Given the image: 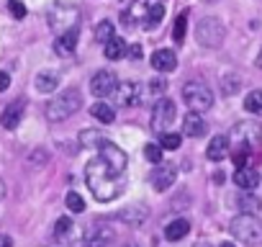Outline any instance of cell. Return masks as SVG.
<instances>
[{"instance_id":"obj_1","label":"cell","mask_w":262,"mask_h":247,"mask_svg":"<svg viewBox=\"0 0 262 247\" xmlns=\"http://www.w3.org/2000/svg\"><path fill=\"white\" fill-rule=\"evenodd\" d=\"M126 173H118L113 170L100 155L93 157L85 168V183L90 188V193L100 201V203H108L113 198H118L123 193V186H126Z\"/></svg>"},{"instance_id":"obj_2","label":"cell","mask_w":262,"mask_h":247,"mask_svg":"<svg viewBox=\"0 0 262 247\" xmlns=\"http://www.w3.org/2000/svg\"><path fill=\"white\" fill-rule=\"evenodd\" d=\"M80 106H82V93H80L77 88H67V90H62L57 98H52V100L47 103V118H49L52 123L64 121V118H70L72 113H77Z\"/></svg>"},{"instance_id":"obj_3","label":"cell","mask_w":262,"mask_h":247,"mask_svg":"<svg viewBox=\"0 0 262 247\" xmlns=\"http://www.w3.org/2000/svg\"><path fill=\"white\" fill-rule=\"evenodd\" d=\"M262 142V127L257 121H242L231 129V137H229V145H234V150H247L252 152L254 147H259Z\"/></svg>"},{"instance_id":"obj_4","label":"cell","mask_w":262,"mask_h":247,"mask_svg":"<svg viewBox=\"0 0 262 247\" xmlns=\"http://www.w3.org/2000/svg\"><path fill=\"white\" fill-rule=\"evenodd\" d=\"M229 229H231V234H234L236 239H242V242H247V244H254V242L262 239V224H259L257 216H252V214L234 216Z\"/></svg>"},{"instance_id":"obj_5","label":"cell","mask_w":262,"mask_h":247,"mask_svg":"<svg viewBox=\"0 0 262 247\" xmlns=\"http://www.w3.org/2000/svg\"><path fill=\"white\" fill-rule=\"evenodd\" d=\"M224 36H226V29H224V24L219 18H201V24L195 26V39L203 47H208V49L221 47Z\"/></svg>"},{"instance_id":"obj_6","label":"cell","mask_w":262,"mask_h":247,"mask_svg":"<svg viewBox=\"0 0 262 247\" xmlns=\"http://www.w3.org/2000/svg\"><path fill=\"white\" fill-rule=\"evenodd\" d=\"M183 100L188 103L190 111H198L201 113V111H208L213 106V93L203 83H188L183 88Z\"/></svg>"},{"instance_id":"obj_7","label":"cell","mask_w":262,"mask_h":247,"mask_svg":"<svg viewBox=\"0 0 262 247\" xmlns=\"http://www.w3.org/2000/svg\"><path fill=\"white\" fill-rule=\"evenodd\" d=\"M175 113H178L175 100H170V98H160V100L155 103V108H152V132L162 134V132L170 127V123L175 121Z\"/></svg>"},{"instance_id":"obj_8","label":"cell","mask_w":262,"mask_h":247,"mask_svg":"<svg viewBox=\"0 0 262 247\" xmlns=\"http://www.w3.org/2000/svg\"><path fill=\"white\" fill-rule=\"evenodd\" d=\"M116 85H118V77H116V72H111V70H100V72H95V75L90 77V93H93L95 98L111 95V93L116 90Z\"/></svg>"},{"instance_id":"obj_9","label":"cell","mask_w":262,"mask_h":247,"mask_svg":"<svg viewBox=\"0 0 262 247\" xmlns=\"http://www.w3.org/2000/svg\"><path fill=\"white\" fill-rule=\"evenodd\" d=\"M100 147V157L113 168V170H118V173H126V165H128V157H126V152L121 150V147H116L113 142H100L98 145Z\"/></svg>"},{"instance_id":"obj_10","label":"cell","mask_w":262,"mask_h":247,"mask_svg":"<svg viewBox=\"0 0 262 247\" xmlns=\"http://www.w3.org/2000/svg\"><path fill=\"white\" fill-rule=\"evenodd\" d=\"M116 98H118V103L121 106H139L142 103V85L139 83H134V80H126V83H118L116 85Z\"/></svg>"},{"instance_id":"obj_11","label":"cell","mask_w":262,"mask_h":247,"mask_svg":"<svg viewBox=\"0 0 262 247\" xmlns=\"http://www.w3.org/2000/svg\"><path fill=\"white\" fill-rule=\"evenodd\" d=\"M175 178H178V168L170 162H160V168L152 173V186L157 191H167V188H172Z\"/></svg>"},{"instance_id":"obj_12","label":"cell","mask_w":262,"mask_h":247,"mask_svg":"<svg viewBox=\"0 0 262 247\" xmlns=\"http://www.w3.org/2000/svg\"><path fill=\"white\" fill-rule=\"evenodd\" d=\"M113 242V229L108 227H90L82 237V247H108Z\"/></svg>"},{"instance_id":"obj_13","label":"cell","mask_w":262,"mask_h":247,"mask_svg":"<svg viewBox=\"0 0 262 247\" xmlns=\"http://www.w3.org/2000/svg\"><path fill=\"white\" fill-rule=\"evenodd\" d=\"M206 132H208V123L203 121V116H201L198 111H190V113L183 118V134H185V137L198 139V137H203Z\"/></svg>"},{"instance_id":"obj_14","label":"cell","mask_w":262,"mask_h":247,"mask_svg":"<svg viewBox=\"0 0 262 247\" xmlns=\"http://www.w3.org/2000/svg\"><path fill=\"white\" fill-rule=\"evenodd\" d=\"M24 108H26L24 100H13V103H8L6 111L0 113V123H3L6 129H16V127H18V121L24 118Z\"/></svg>"},{"instance_id":"obj_15","label":"cell","mask_w":262,"mask_h":247,"mask_svg":"<svg viewBox=\"0 0 262 247\" xmlns=\"http://www.w3.org/2000/svg\"><path fill=\"white\" fill-rule=\"evenodd\" d=\"M75 47H77V29L62 31V34L57 36V42H54V52H57L59 57H70V54L75 52Z\"/></svg>"},{"instance_id":"obj_16","label":"cell","mask_w":262,"mask_h":247,"mask_svg":"<svg viewBox=\"0 0 262 247\" xmlns=\"http://www.w3.org/2000/svg\"><path fill=\"white\" fill-rule=\"evenodd\" d=\"M152 67H155L157 72H172V70L178 67L175 52H172V49H157V52L152 54Z\"/></svg>"},{"instance_id":"obj_17","label":"cell","mask_w":262,"mask_h":247,"mask_svg":"<svg viewBox=\"0 0 262 247\" xmlns=\"http://www.w3.org/2000/svg\"><path fill=\"white\" fill-rule=\"evenodd\" d=\"M234 183H236L242 191L249 193V191H254V188L259 186V173H257L254 168H249V165H247V168H239V170L234 173Z\"/></svg>"},{"instance_id":"obj_18","label":"cell","mask_w":262,"mask_h":247,"mask_svg":"<svg viewBox=\"0 0 262 247\" xmlns=\"http://www.w3.org/2000/svg\"><path fill=\"white\" fill-rule=\"evenodd\" d=\"M147 13H149V3H134L131 8H126L123 13H121V21L126 24V26H137V24H147Z\"/></svg>"},{"instance_id":"obj_19","label":"cell","mask_w":262,"mask_h":247,"mask_svg":"<svg viewBox=\"0 0 262 247\" xmlns=\"http://www.w3.org/2000/svg\"><path fill=\"white\" fill-rule=\"evenodd\" d=\"M229 137H224V134H219V137H213L211 139V145H208V150H206V157L211 160V162H221L226 155H229Z\"/></svg>"},{"instance_id":"obj_20","label":"cell","mask_w":262,"mask_h":247,"mask_svg":"<svg viewBox=\"0 0 262 247\" xmlns=\"http://www.w3.org/2000/svg\"><path fill=\"white\" fill-rule=\"evenodd\" d=\"M126 47L128 44L121 36H111L103 44V54H105V59H121V57H126Z\"/></svg>"},{"instance_id":"obj_21","label":"cell","mask_w":262,"mask_h":247,"mask_svg":"<svg viewBox=\"0 0 262 247\" xmlns=\"http://www.w3.org/2000/svg\"><path fill=\"white\" fill-rule=\"evenodd\" d=\"M188 232H190V224H188V219H175V221H170V224L165 227V237H167L170 242H178V239H183Z\"/></svg>"},{"instance_id":"obj_22","label":"cell","mask_w":262,"mask_h":247,"mask_svg":"<svg viewBox=\"0 0 262 247\" xmlns=\"http://www.w3.org/2000/svg\"><path fill=\"white\" fill-rule=\"evenodd\" d=\"M147 206H128L123 214H118V219L121 221H126V224H131V227H139L144 219H147Z\"/></svg>"},{"instance_id":"obj_23","label":"cell","mask_w":262,"mask_h":247,"mask_svg":"<svg viewBox=\"0 0 262 247\" xmlns=\"http://www.w3.org/2000/svg\"><path fill=\"white\" fill-rule=\"evenodd\" d=\"M34 85H36L39 93H52V90H57V85H59V75H57V72H39L36 80H34Z\"/></svg>"},{"instance_id":"obj_24","label":"cell","mask_w":262,"mask_h":247,"mask_svg":"<svg viewBox=\"0 0 262 247\" xmlns=\"http://www.w3.org/2000/svg\"><path fill=\"white\" fill-rule=\"evenodd\" d=\"M90 113H93V118H98L100 123H113V118H116V111L108 106V103H93L90 106Z\"/></svg>"},{"instance_id":"obj_25","label":"cell","mask_w":262,"mask_h":247,"mask_svg":"<svg viewBox=\"0 0 262 247\" xmlns=\"http://www.w3.org/2000/svg\"><path fill=\"white\" fill-rule=\"evenodd\" d=\"M244 108L254 116H262V90H252L247 98H244Z\"/></svg>"},{"instance_id":"obj_26","label":"cell","mask_w":262,"mask_h":247,"mask_svg":"<svg viewBox=\"0 0 262 247\" xmlns=\"http://www.w3.org/2000/svg\"><path fill=\"white\" fill-rule=\"evenodd\" d=\"M165 18V6L162 3H149V13H147V29H155L157 24H162Z\"/></svg>"},{"instance_id":"obj_27","label":"cell","mask_w":262,"mask_h":247,"mask_svg":"<svg viewBox=\"0 0 262 247\" xmlns=\"http://www.w3.org/2000/svg\"><path fill=\"white\" fill-rule=\"evenodd\" d=\"M185 31H188V13H180L175 18V26H172V39L178 44H183L185 42Z\"/></svg>"},{"instance_id":"obj_28","label":"cell","mask_w":262,"mask_h":247,"mask_svg":"<svg viewBox=\"0 0 262 247\" xmlns=\"http://www.w3.org/2000/svg\"><path fill=\"white\" fill-rule=\"evenodd\" d=\"M64 203H67V209H70L72 214H82V211H85V201H82V196H80V193H75V191H70V193H67Z\"/></svg>"},{"instance_id":"obj_29","label":"cell","mask_w":262,"mask_h":247,"mask_svg":"<svg viewBox=\"0 0 262 247\" xmlns=\"http://www.w3.org/2000/svg\"><path fill=\"white\" fill-rule=\"evenodd\" d=\"M111 36H116V31H113V24H111V21H100V26L95 29V39H98L100 44H105Z\"/></svg>"},{"instance_id":"obj_30","label":"cell","mask_w":262,"mask_h":247,"mask_svg":"<svg viewBox=\"0 0 262 247\" xmlns=\"http://www.w3.org/2000/svg\"><path fill=\"white\" fill-rule=\"evenodd\" d=\"M100 142H105L100 132H82V134H80V145H82V147H98Z\"/></svg>"},{"instance_id":"obj_31","label":"cell","mask_w":262,"mask_h":247,"mask_svg":"<svg viewBox=\"0 0 262 247\" xmlns=\"http://www.w3.org/2000/svg\"><path fill=\"white\" fill-rule=\"evenodd\" d=\"M180 142H183V137H180V134H170V132H162L160 147H162V150H178V147H180Z\"/></svg>"},{"instance_id":"obj_32","label":"cell","mask_w":262,"mask_h":247,"mask_svg":"<svg viewBox=\"0 0 262 247\" xmlns=\"http://www.w3.org/2000/svg\"><path fill=\"white\" fill-rule=\"evenodd\" d=\"M70 232H72V219H67V216L57 219V224H54V237L64 239V237H67Z\"/></svg>"},{"instance_id":"obj_33","label":"cell","mask_w":262,"mask_h":247,"mask_svg":"<svg viewBox=\"0 0 262 247\" xmlns=\"http://www.w3.org/2000/svg\"><path fill=\"white\" fill-rule=\"evenodd\" d=\"M144 157H147L152 165H160V162H162V147H160V145H147V147H144Z\"/></svg>"},{"instance_id":"obj_34","label":"cell","mask_w":262,"mask_h":247,"mask_svg":"<svg viewBox=\"0 0 262 247\" xmlns=\"http://www.w3.org/2000/svg\"><path fill=\"white\" fill-rule=\"evenodd\" d=\"M239 206H242L247 214H252V211H257V209L262 206V201H259L257 196H242V198H239Z\"/></svg>"},{"instance_id":"obj_35","label":"cell","mask_w":262,"mask_h":247,"mask_svg":"<svg viewBox=\"0 0 262 247\" xmlns=\"http://www.w3.org/2000/svg\"><path fill=\"white\" fill-rule=\"evenodd\" d=\"M8 11L13 18H24L26 16V6L21 3V0H8Z\"/></svg>"},{"instance_id":"obj_36","label":"cell","mask_w":262,"mask_h":247,"mask_svg":"<svg viewBox=\"0 0 262 247\" xmlns=\"http://www.w3.org/2000/svg\"><path fill=\"white\" fill-rule=\"evenodd\" d=\"M221 90H224V95H231V93H236V90H239V77H234V75L224 77V85H221Z\"/></svg>"},{"instance_id":"obj_37","label":"cell","mask_w":262,"mask_h":247,"mask_svg":"<svg viewBox=\"0 0 262 247\" xmlns=\"http://www.w3.org/2000/svg\"><path fill=\"white\" fill-rule=\"evenodd\" d=\"M149 90H152L155 95H165V90H167V80H165V77H155V80H149Z\"/></svg>"},{"instance_id":"obj_38","label":"cell","mask_w":262,"mask_h":247,"mask_svg":"<svg viewBox=\"0 0 262 247\" xmlns=\"http://www.w3.org/2000/svg\"><path fill=\"white\" fill-rule=\"evenodd\" d=\"M142 54H144L142 52V44H128L126 47V57L128 59H142Z\"/></svg>"},{"instance_id":"obj_39","label":"cell","mask_w":262,"mask_h":247,"mask_svg":"<svg viewBox=\"0 0 262 247\" xmlns=\"http://www.w3.org/2000/svg\"><path fill=\"white\" fill-rule=\"evenodd\" d=\"M8 88H11V75L0 70V93H6Z\"/></svg>"},{"instance_id":"obj_40","label":"cell","mask_w":262,"mask_h":247,"mask_svg":"<svg viewBox=\"0 0 262 247\" xmlns=\"http://www.w3.org/2000/svg\"><path fill=\"white\" fill-rule=\"evenodd\" d=\"M0 247H13V239L8 234H0Z\"/></svg>"},{"instance_id":"obj_41","label":"cell","mask_w":262,"mask_h":247,"mask_svg":"<svg viewBox=\"0 0 262 247\" xmlns=\"http://www.w3.org/2000/svg\"><path fill=\"white\" fill-rule=\"evenodd\" d=\"M3 196H6V183L0 180V198H3Z\"/></svg>"},{"instance_id":"obj_42","label":"cell","mask_w":262,"mask_h":247,"mask_svg":"<svg viewBox=\"0 0 262 247\" xmlns=\"http://www.w3.org/2000/svg\"><path fill=\"white\" fill-rule=\"evenodd\" d=\"M221 247H234V244L231 242H221Z\"/></svg>"},{"instance_id":"obj_43","label":"cell","mask_w":262,"mask_h":247,"mask_svg":"<svg viewBox=\"0 0 262 247\" xmlns=\"http://www.w3.org/2000/svg\"><path fill=\"white\" fill-rule=\"evenodd\" d=\"M195 247H211V244H206V242H198V244H195Z\"/></svg>"},{"instance_id":"obj_44","label":"cell","mask_w":262,"mask_h":247,"mask_svg":"<svg viewBox=\"0 0 262 247\" xmlns=\"http://www.w3.org/2000/svg\"><path fill=\"white\" fill-rule=\"evenodd\" d=\"M62 247H64V244H62Z\"/></svg>"}]
</instances>
